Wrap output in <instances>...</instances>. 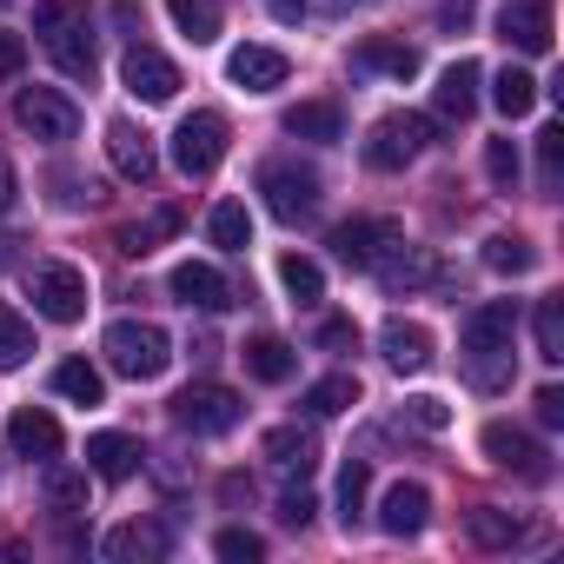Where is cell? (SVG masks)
Masks as SVG:
<instances>
[{"label": "cell", "instance_id": "f5cc1de1", "mask_svg": "<svg viewBox=\"0 0 564 564\" xmlns=\"http://www.w3.org/2000/svg\"><path fill=\"white\" fill-rule=\"evenodd\" d=\"M14 193H21V180H14V160H0V213L14 206Z\"/></svg>", "mask_w": 564, "mask_h": 564}, {"label": "cell", "instance_id": "f546056e", "mask_svg": "<svg viewBox=\"0 0 564 564\" xmlns=\"http://www.w3.org/2000/svg\"><path fill=\"white\" fill-rule=\"evenodd\" d=\"M279 286L293 293V306H319L326 300V272H319V259L286 252V259H279Z\"/></svg>", "mask_w": 564, "mask_h": 564}, {"label": "cell", "instance_id": "1f68e13d", "mask_svg": "<svg viewBox=\"0 0 564 564\" xmlns=\"http://www.w3.org/2000/svg\"><path fill=\"white\" fill-rule=\"evenodd\" d=\"M166 14L180 21V34H186L193 47L219 41V0H166Z\"/></svg>", "mask_w": 564, "mask_h": 564}, {"label": "cell", "instance_id": "836d02e7", "mask_svg": "<svg viewBox=\"0 0 564 564\" xmlns=\"http://www.w3.org/2000/svg\"><path fill=\"white\" fill-rule=\"evenodd\" d=\"M54 392L74 399V405H107V379H100L87 359H67V366L54 372Z\"/></svg>", "mask_w": 564, "mask_h": 564}, {"label": "cell", "instance_id": "ffe728a7", "mask_svg": "<svg viewBox=\"0 0 564 564\" xmlns=\"http://www.w3.org/2000/svg\"><path fill=\"white\" fill-rule=\"evenodd\" d=\"M8 445H14L21 458H61V419L41 412V405H21V412L8 419Z\"/></svg>", "mask_w": 564, "mask_h": 564}, {"label": "cell", "instance_id": "816d5d0a", "mask_svg": "<svg viewBox=\"0 0 564 564\" xmlns=\"http://www.w3.org/2000/svg\"><path fill=\"white\" fill-rule=\"evenodd\" d=\"M465 21H471V0H445V8H438V28H452V34H458Z\"/></svg>", "mask_w": 564, "mask_h": 564}, {"label": "cell", "instance_id": "d590c367", "mask_svg": "<svg viewBox=\"0 0 564 564\" xmlns=\"http://www.w3.org/2000/svg\"><path fill=\"white\" fill-rule=\"evenodd\" d=\"M28 359H34V326L14 306H0V372H21Z\"/></svg>", "mask_w": 564, "mask_h": 564}, {"label": "cell", "instance_id": "d6986e66", "mask_svg": "<svg viewBox=\"0 0 564 564\" xmlns=\"http://www.w3.org/2000/svg\"><path fill=\"white\" fill-rule=\"evenodd\" d=\"M379 352H386L392 372H425V366H432V333H425L419 319H386Z\"/></svg>", "mask_w": 564, "mask_h": 564}, {"label": "cell", "instance_id": "d4e9b609", "mask_svg": "<svg viewBox=\"0 0 564 564\" xmlns=\"http://www.w3.org/2000/svg\"><path fill=\"white\" fill-rule=\"evenodd\" d=\"M47 54H54V67L67 74V80H94V28H87V14L80 21H67L61 34H47Z\"/></svg>", "mask_w": 564, "mask_h": 564}, {"label": "cell", "instance_id": "ba28073f", "mask_svg": "<svg viewBox=\"0 0 564 564\" xmlns=\"http://www.w3.org/2000/svg\"><path fill=\"white\" fill-rule=\"evenodd\" d=\"M485 458L505 465V471H518L524 485H544V478H551V452H544L524 425H511V419H491V425H485Z\"/></svg>", "mask_w": 564, "mask_h": 564}, {"label": "cell", "instance_id": "83f0119b", "mask_svg": "<svg viewBox=\"0 0 564 564\" xmlns=\"http://www.w3.org/2000/svg\"><path fill=\"white\" fill-rule=\"evenodd\" d=\"M180 232V206H160L153 219H133V226H120L113 232V252H127V259H147L160 239H173Z\"/></svg>", "mask_w": 564, "mask_h": 564}, {"label": "cell", "instance_id": "8992f818", "mask_svg": "<svg viewBox=\"0 0 564 564\" xmlns=\"http://www.w3.org/2000/svg\"><path fill=\"white\" fill-rule=\"evenodd\" d=\"M14 120H21V133L47 140V147H67V140L80 133V107H74L67 94H54V87H21Z\"/></svg>", "mask_w": 564, "mask_h": 564}, {"label": "cell", "instance_id": "44dd1931", "mask_svg": "<svg viewBox=\"0 0 564 564\" xmlns=\"http://www.w3.org/2000/svg\"><path fill=\"white\" fill-rule=\"evenodd\" d=\"M425 518H432V491H425V485H405V478H399V485L386 491V505H379L386 538H419Z\"/></svg>", "mask_w": 564, "mask_h": 564}, {"label": "cell", "instance_id": "3957f363", "mask_svg": "<svg viewBox=\"0 0 564 564\" xmlns=\"http://www.w3.org/2000/svg\"><path fill=\"white\" fill-rule=\"evenodd\" d=\"M259 193H265V213L286 219V226H300V219L319 213V173L300 166V160H265L259 166Z\"/></svg>", "mask_w": 564, "mask_h": 564}, {"label": "cell", "instance_id": "e575fe53", "mask_svg": "<svg viewBox=\"0 0 564 564\" xmlns=\"http://www.w3.org/2000/svg\"><path fill=\"white\" fill-rule=\"evenodd\" d=\"M300 405H306L313 419H339L346 405H359V379H352V372H333V379H319Z\"/></svg>", "mask_w": 564, "mask_h": 564}, {"label": "cell", "instance_id": "484cf974", "mask_svg": "<svg viewBox=\"0 0 564 564\" xmlns=\"http://www.w3.org/2000/svg\"><path fill=\"white\" fill-rule=\"evenodd\" d=\"M246 372L259 379V386H286L293 372H300V352L286 346V339H272V333H259V339H246Z\"/></svg>", "mask_w": 564, "mask_h": 564}, {"label": "cell", "instance_id": "f6af8a7d", "mask_svg": "<svg viewBox=\"0 0 564 564\" xmlns=\"http://www.w3.org/2000/svg\"><path fill=\"white\" fill-rule=\"evenodd\" d=\"M213 551H219L226 564H259V557H265V544H259L252 531H239V524H232V531H219V544H213Z\"/></svg>", "mask_w": 564, "mask_h": 564}, {"label": "cell", "instance_id": "7402d4cb", "mask_svg": "<svg viewBox=\"0 0 564 564\" xmlns=\"http://www.w3.org/2000/svg\"><path fill=\"white\" fill-rule=\"evenodd\" d=\"M87 471L107 478V485L133 478V471H140V438H127V432H94V438H87Z\"/></svg>", "mask_w": 564, "mask_h": 564}, {"label": "cell", "instance_id": "4316f807", "mask_svg": "<svg viewBox=\"0 0 564 564\" xmlns=\"http://www.w3.org/2000/svg\"><path fill=\"white\" fill-rule=\"evenodd\" d=\"M352 74L412 80V74H419V47H405V41H359V47H352Z\"/></svg>", "mask_w": 564, "mask_h": 564}, {"label": "cell", "instance_id": "ee69618b", "mask_svg": "<svg viewBox=\"0 0 564 564\" xmlns=\"http://www.w3.org/2000/svg\"><path fill=\"white\" fill-rule=\"evenodd\" d=\"M405 419H412L419 432H445V425H452V405L432 399V392H419V399H405Z\"/></svg>", "mask_w": 564, "mask_h": 564}, {"label": "cell", "instance_id": "f35d334b", "mask_svg": "<svg viewBox=\"0 0 564 564\" xmlns=\"http://www.w3.org/2000/svg\"><path fill=\"white\" fill-rule=\"evenodd\" d=\"M41 491H47V505H54V511H87V471H67V465H47V478H41Z\"/></svg>", "mask_w": 564, "mask_h": 564}, {"label": "cell", "instance_id": "8d00e7d4", "mask_svg": "<svg viewBox=\"0 0 564 564\" xmlns=\"http://www.w3.org/2000/svg\"><path fill=\"white\" fill-rule=\"evenodd\" d=\"M485 265L505 272V279H518V272L538 265V252H531V239H518V232H491V239H485Z\"/></svg>", "mask_w": 564, "mask_h": 564}, {"label": "cell", "instance_id": "8fae6325", "mask_svg": "<svg viewBox=\"0 0 564 564\" xmlns=\"http://www.w3.org/2000/svg\"><path fill=\"white\" fill-rule=\"evenodd\" d=\"M551 0H505L498 8V41L505 47H518V54H551Z\"/></svg>", "mask_w": 564, "mask_h": 564}, {"label": "cell", "instance_id": "db71d44e", "mask_svg": "<svg viewBox=\"0 0 564 564\" xmlns=\"http://www.w3.org/2000/svg\"><path fill=\"white\" fill-rule=\"evenodd\" d=\"M272 14H279V21H300V14H306V0H272Z\"/></svg>", "mask_w": 564, "mask_h": 564}, {"label": "cell", "instance_id": "f1b7e54d", "mask_svg": "<svg viewBox=\"0 0 564 564\" xmlns=\"http://www.w3.org/2000/svg\"><path fill=\"white\" fill-rule=\"evenodd\" d=\"M465 538H471L478 551H511V544L524 538V524H518L511 511H498V505H478V511H465Z\"/></svg>", "mask_w": 564, "mask_h": 564}, {"label": "cell", "instance_id": "f907efd6", "mask_svg": "<svg viewBox=\"0 0 564 564\" xmlns=\"http://www.w3.org/2000/svg\"><path fill=\"white\" fill-rule=\"evenodd\" d=\"M113 28H120L127 41H140V28H147V21H140V8H133V0H113Z\"/></svg>", "mask_w": 564, "mask_h": 564}, {"label": "cell", "instance_id": "6da1fadb", "mask_svg": "<svg viewBox=\"0 0 564 564\" xmlns=\"http://www.w3.org/2000/svg\"><path fill=\"white\" fill-rule=\"evenodd\" d=\"M458 339H465V379H471L478 392H505V386H511L518 306H511V300H485V306H471L465 326H458Z\"/></svg>", "mask_w": 564, "mask_h": 564}, {"label": "cell", "instance_id": "ab89813d", "mask_svg": "<svg viewBox=\"0 0 564 564\" xmlns=\"http://www.w3.org/2000/svg\"><path fill=\"white\" fill-rule=\"evenodd\" d=\"M366 485H372V471H366V458H352L339 471V524L346 531H359V518H366Z\"/></svg>", "mask_w": 564, "mask_h": 564}, {"label": "cell", "instance_id": "30bf717a", "mask_svg": "<svg viewBox=\"0 0 564 564\" xmlns=\"http://www.w3.org/2000/svg\"><path fill=\"white\" fill-rule=\"evenodd\" d=\"M399 239H405V232H399V219H346V226L333 232V252H339V265L372 272Z\"/></svg>", "mask_w": 564, "mask_h": 564}, {"label": "cell", "instance_id": "b9f144b4", "mask_svg": "<svg viewBox=\"0 0 564 564\" xmlns=\"http://www.w3.org/2000/svg\"><path fill=\"white\" fill-rule=\"evenodd\" d=\"M485 180H491L498 193L518 186V147H511V140H485Z\"/></svg>", "mask_w": 564, "mask_h": 564}, {"label": "cell", "instance_id": "9c48e42d", "mask_svg": "<svg viewBox=\"0 0 564 564\" xmlns=\"http://www.w3.org/2000/svg\"><path fill=\"white\" fill-rule=\"evenodd\" d=\"M173 419H180L186 432H199V438H219V432H232V425L246 419V405H239V392H226V386H186V392L173 399Z\"/></svg>", "mask_w": 564, "mask_h": 564}, {"label": "cell", "instance_id": "9a60e30c", "mask_svg": "<svg viewBox=\"0 0 564 564\" xmlns=\"http://www.w3.org/2000/svg\"><path fill=\"white\" fill-rule=\"evenodd\" d=\"M173 300L180 306H199V313H226L232 306V286L219 279V265L186 259V265H173Z\"/></svg>", "mask_w": 564, "mask_h": 564}, {"label": "cell", "instance_id": "5bb4252c", "mask_svg": "<svg viewBox=\"0 0 564 564\" xmlns=\"http://www.w3.org/2000/svg\"><path fill=\"white\" fill-rule=\"evenodd\" d=\"M372 272H379V286L399 300V293H419V286H432V279H438V259H432L425 246H405V239H399V246H392V252H386Z\"/></svg>", "mask_w": 564, "mask_h": 564}, {"label": "cell", "instance_id": "5b68a950", "mask_svg": "<svg viewBox=\"0 0 564 564\" xmlns=\"http://www.w3.org/2000/svg\"><path fill=\"white\" fill-rule=\"evenodd\" d=\"M34 313L54 319V326L87 319V272H80V265H61V259L34 265Z\"/></svg>", "mask_w": 564, "mask_h": 564}, {"label": "cell", "instance_id": "7bdbcfd3", "mask_svg": "<svg viewBox=\"0 0 564 564\" xmlns=\"http://www.w3.org/2000/svg\"><path fill=\"white\" fill-rule=\"evenodd\" d=\"M87 14V0H34V34L47 41V34H61L67 21H80Z\"/></svg>", "mask_w": 564, "mask_h": 564}, {"label": "cell", "instance_id": "74e56055", "mask_svg": "<svg viewBox=\"0 0 564 564\" xmlns=\"http://www.w3.org/2000/svg\"><path fill=\"white\" fill-rule=\"evenodd\" d=\"M531 333H538V359L544 366H564V300H538Z\"/></svg>", "mask_w": 564, "mask_h": 564}, {"label": "cell", "instance_id": "ac0fdd59", "mask_svg": "<svg viewBox=\"0 0 564 564\" xmlns=\"http://www.w3.org/2000/svg\"><path fill=\"white\" fill-rule=\"evenodd\" d=\"M259 452H265V465H272V471H286V478H306V471L319 465V438H313V432H300V425H272Z\"/></svg>", "mask_w": 564, "mask_h": 564}, {"label": "cell", "instance_id": "e0dca14e", "mask_svg": "<svg viewBox=\"0 0 564 564\" xmlns=\"http://www.w3.org/2000/svg\"><path fill=\"white\" fill-rule=\"evenodd\" d=\"M100 551H107L113 564H133V557H166V551H173V531H166L160 518H133V524H113Z\"/></svg>", "mask_w": 564, "mask_h": 564}, {"label": "cell", "instance_id": "277c9868", "mask_svg": "<svg viewBox=\"0 0 564 564\" xmlns=\"http://www.w3.org/2000/svg\"><path fill=\"white\" fill-rule=\"evenodd\" d=\"M219 160H226V113H213V107L186 113L180 133H173V166H180L186 180H206Z\"/></svg>", "mask_w": 564, "mask_h": 564}, {"label": "cell", "instance_id": "cb8c5ba5", "mask_svg": "<svg viewBox=\"0 0 564 564\" xmlns=\"http://www.w3.org/2000/svg\"><path fill=\"white\" fill-rule=\"evenodd\" d=\"M286 127L293 140H319V147H333V140H346V113H339V100H300V107H286Z\"/></svg>", "mask_w": 564, "mask_h": 564}, {"label": "cell", "instance_id": "603a6c76", "mask_svg": "<svg viewBox=\"0 0 564 564\" xmlns=\"http://www.w3.org/2000/svg\"><path fill=\"white\" fill-rule=\"evenodd\" d=\"M226 74L246 94H272V87H286V54H279V47H239L226 61Z\"/></svg>", "mask_w": 564, "mask_h": 564}, {"label": "cell", "instance_id": "bcb514c9", "mask_svg": "<svg viewBox=\"0 0 564 564\" xmlns=\"http://www.w3.org/2000/svg\"><path fill=\"white\" fill-rule=\"evenodd\" d=\"M313 511H319V505H313V491H306V485H293V491H279V524H293V531H306V524H313Z\"/></svg>", "mask_w": 564, "mask_h": 564}, {"label": "cell", "instance_id": "4fadbf2b", "mask_svg": "<svg viewBox=\"0 0 564 564\" xmlns=\"http://www.w3.org/2000/svg\"><path fill=\"white\" fill-rule=\"evenodd\" d=\"M107 153H113V173L133 180V186H147L160 173V153H153V140L133 120H107Z\"/></svg>", "mask_w": 564, "mask_h": 564}, {"label": "cell", "instance_id": "7c38bea8", "mask_svg": "<svg viewBox=\"0 0 564 564\" xmlns=\"http://www.w3.org/2000/svg\"><path fill=\"white\" fill-rule=\"evenodd\" d=\"M120 80H127V94H140V100H173V94H180V67H173L160 47H147V41L127 47Z\"/></svg>", "mask_w": 564, "mask_h": 564}, {"label": "cell", "instance_id": "60d3db41", "mask_svg": "<svg viewBox=\"0 0 564 564\" xmlns=\"http://www.w3.org/2000/svg\"><path fill=\"white\" fill-rule=\"evenodd\" d=\"M538 186H544V199L564 186V127H544L538 133Z\"/></svg>", "mask_w": 564, "mask_h": 564}, {"label": "cell", "instance_id": "52a82bcc", "mask_svg": "<svg viewBox=\"0 0 564 564\" xmlns=\"http://www.w3.org/2000/svg\"><path fill=\"white\" fill-rule=\"evenodd\" d=\"M425 140H432V127H425L419 113H386V120L366 133V166H372V173H399V166H412V160L425 153Z\"/></svg>", "mask_w": 564, "mask_h": 564}, {"label": "cell", "instance_id": "c3c4849f", "mask_svg": "<svg viewBox=\"0 0 564 564\" xmlns=\"http://www.w3.org/2000/svg\"><path fill=\"white\" fill-rule=\"evenodd\" d=\"M28 67V41L21 34H8V28H0V80H14Z\"/></svg>", "mask_w": 564, "mask_h": 564}, {"label": "cell", "instance_id": "7a4b0ae2", "mask_svg": "<svg viewBox=\"0 0 564 564\" xmlns=\"http://www.w3.org/2000/svg\"><path fill=\"white\" fill-rule=\"evenodd\" d=\"M100 352H107V366H113L120 379H160V372L173 366V339H166L153 319H120V326H107Z\"/></svg>", "mask_w": 564, "mask_h": 564}, {"label": "cell", "instance_id": "681fc988", "mask_svg": "<svg viewBox=\"0 0 564 564\" xmlns=\"http://www.w3.org/2000/svg\"><path fill=\"white\" fill-rule=\"evenodd\" d=\"M531 405H538V425H551V432L564 425V392H557V386H544V392H538Z\"/></svg>", "mask_w": 564, "mask_h": 564}, {"label": "cell", "instance_id": "11a10c76", "mask_svg": "<svg viewBox=\"0 0 564 564\" xmlns=\"http://www.w3.org/2000/svg\"><path fill=\"white\" fill-rule=\"evenodd\" d=\"M326 8H339V14H346V8H372V0H326Z\"/></svg>", "mask_w": 564, "mask_h": 564}, {"label": "cell", "instance_id": "7dc6e473", "mask_svg": "<svg viewBox=\"0 0 564 564\" xmlns=\"http://www.w3.org/2000/svg\"><path fill=\"white\" fill-rule=\"evenodd\" d=\"M319 352H359V326L352 319H326L319 326Z\"/></svg>", "mask_w": 564, "mask_h": 564}, {"label": "cell", "instance_id": "2e32d148", "mask_svg": "<svg viewBox=\"0 0 564 564\" xmlns=\"http://www.w3.org/2000/svg\"><path fill=\"white\" fill-rule=\"evenodd\" d=\"M478 80H485L478 61H452V67L438 74V87H432L438 120H471V113H478Z\"/></svg>", "mask_w": 564, "mask_h": 564}, {"label": "cell", "instance_id": "4dcf8cb0", "mask_svg": "<svg viewBox=\"0 0 564 564\" xmlns=\"http://www.w3.org/2000/svg\"><path fill=\"white\" fill-rule=\"evenodd\" d=\"M206 239H213L219 252H246V246H252V219H246V206H239V199H219L213 219H206Z\"/></svg>", "mask_w": 564, "mask_h": 564}, {"label": "cell", "instance_id": "d6a6232c", "mask_svg": "<svg viewBox=\"0 0 564 564\" xmlns=\"http://www.w3.org/2000/svg\"><path fill=\"white\" fill-rule=\"evenodd\" d=\"M491 100H498V113H505V120H524V113L538 107V80H531L524 67H505V74L491 80Z\"/></svg>", "mask_w": 564, "mask_h": 564}]
</instances>
